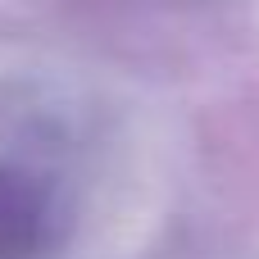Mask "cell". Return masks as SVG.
Returning a JSON list of instances; mask_svg holds the SVG:
<instances>
[{"instance_id":"obj_1","label":"cell","mask_w":259,"mask_h":259,"mask_svg":"<svg viewBox=\"0 0 259 259\" xmlns=\"http://www.w3.org/2000/svg\"><path fill=\"white\" fill-rule=\"evenodd\" d=\"M50 200L23 173H0V259H41L50 246Z\"/></svg>"}]
</instances>
